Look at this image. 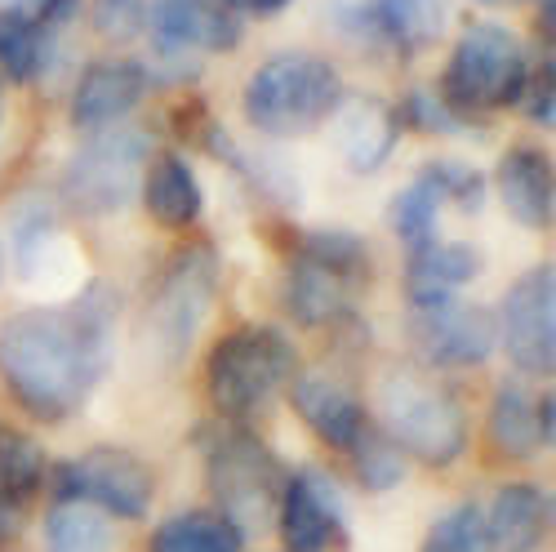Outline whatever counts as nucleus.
<instances>
[{
  "mask_svg": "<svg viewBox=\"0 0 556 552\" xmlns=\"http://www.w3.org/2000/svg\"><path fill=\"white\" fill-rule=\"evenodd\" d=\"M116 294L85 286L63 308H31L0 326V384L40 424H63L112 365Z\"/></svg>",
  "mask_w": 556,
  "mask_h": 552,
  "instance_id": "nucleus-1",
  "label": "nucleus"
},
{
  "mask_svg": "<svg viewBox=\"0 0 556 552\" xmlns=\"http://www.w3.org/2000/svg\"><path fill=\"white\" fill-rule=\"evenodd\" d=\"M343 103V76L330 59L290 50L271 54L245 80V116L258 134L271 138H299L320 129Z\"/></svg>",
  "mask_w": 556,
  "mask_h": 552,
  "instance_id": "nucleus-2",
  "label": "nucleus"
},
{
  "mask_svg": "<svg viewBox=\"0 0 556 552\" xmlns=\"http://www.w3.org/2000/svg\"><path fill=\"white\" fill-rule=\"evenodd\" d=\"M294 379V348L271 326H241L214 343L205 388L223 419H258Z\"/></svg>",
  "mask_w": 556,
  "mask_h": 552,
  "instance_id": "nucleus-3",
  "label": "nucleus"
},
{
  "mask_svg": "<svg viewBox=\"0 0 556 552\" xmlns=\"http://www.w3.org/2000/svg\"><path fill=\"white\" fill-rule=\"evenodd\" d=\"M218 299V254L210 241L182 246L156 272L148 308H143V343L161 365H178L192 352L205 316Z\"/></svg>",
  "mask_w": 556,
  "mask_h": 552,
  "instance_id": "nucleus-4",
  "label": "nucleus"
},
{
  "mask_svg": "<svg viewBox=\"0 0 556 552\" xmlns=\"http://www.w3.org/2000/svg\"><path fill=\"white\" fill-rule=\"evenodd\" d=\"M526 80H530V59L517 32H507L503 23H472L458 36L454 54L445 63L441 103L463 121H472L477 112H498L521 103Z\"/></svg>",
  "mask_w": 556,
  "mask_h": 552,
  "instance_id": "nucleus-5",
  "label": "nucleus"
},
{
  "mask_svg": "<svg viewBox=\"0 0 556 552\" xmlns=\"http://www.w3.org/2000/svg\"><path fill=\"white\" fill-rule=\"evenodd\" d=\"M369 276L365 241L348 233H303L286 272V308L299 326H339Z\"/></svg>",
  "mask_w": 556,
  "mask_h": 552,
  "instance_id": "nucleus-6",
  "label": "nucleus"
},
{
  "mask_svg": "<svg viewBox=\"0 0 556 552\" xmlns=\"http://www.w3.org/2000/svg\"><path fill=\"white\" fill-rule=\"evenodd\" d=\"M379 414L396 450L414 454L428 468H450L463 454V446H468V414H463V405L419 371L383 375Z\"/></svg>",
  "mask_w": 556,
  "mask_h": 552,
  "instance_id": "nucleus-7",
  "label": "nucleus"
},
{
  "mask_svg": "<svg viewBox=\"0 0 556 552\" xmlns=\"http://www.w3.org/2000/svg\"><path fill=\"white\" fill-rule=\"evenodd\" d=\"M205 477L218 499V513L241 535L263 530L276 517L286 477L276 454L250 428H214V437L205 441Z\"/></svg>",
  "mask_w": 556,
  "mask_h": 552,
  "instance_id": "nucleus-8",
  "label": "nucleus"
},
{
  "mask_svg": "<svg viewBox=\"0 0 556 552\" xmlns=\"http://www.w3.org/2000/svg\"><path fill=\"white\" fill-rule=\"evenodd\" d=\"M148 170V138L134 129H108L72 156L63 192L80 214H116L129 205Z\"/></svg>",
  "mask_w": 556,
  "mask_h": 552,
  "instance_id": "nucleus-9",
  "label": "nucleus"
},
{
  "mask_svg": "<svg viewBox=\"0 0 556 552\" xmlns=\"http://www.w3.org/2000/svg\"><path fill=\"white\" fill-rule=\"evenodd\" d=\"M59 499H76L99 509L103 517H121V522H138L152 509V473L138 454L129 450H85L80 459H67L54 477Z\"/></svg>",
  "mask_w": 556,
  "mask_h": 552,
  "instance_id": "nucleus-10",
  "label": "nucleus"
},
{
  "mask_svg": "<svg viewBox=\"0 0 556 552\" xmlns=\"http://www.w3.org/2000/svg\"><path fill=\"white\" fill-rule=\"evenodd\" d=\"M409 343L437 371H472L498 348V321L477 303H424L409 308Z\"/></svg>",
  "mask_w": 556,
  "mask_h": 552,
  "instance_id": "nucleus-11",
  "label": "nucleus"
},
{
  "mask_svg": "<svg viewBox=\"0 0 556 552\" xmlns=\"http://www.w3.org/2000/svg\"><path fill=\"white\" fill-rule=\"evenodd\" d=\"M498 321L503 352L521 375H552L556 365V272L552 263L526 272L521 281L507 290Z\"/></svg>",
  "mask_w": 556,
  "mask_h": 552,
  "instance_id": "nucleus-12",
  "label": "nucleus"
},
{
  "mask_svg": "<svg viewBox=\"0 0 556 552\" xmlns=\"http://www.w3.org/2000/svg\"><path fill=\"white\" fill-rule=\"evenodd\" d=\"M143 27L161 59L227 54L241 40L237 10L218 5V0H152Z\"/></svg>",
  "mask_w": 556,
  "mask_h": 552,
  "instance_id": "nucleus-13",
  "label": "nucleus"
},
{
  "mask_svg": "<svg viewBox=\"0 0 556 552\" xmlns=\"http://www.w3.org/2000/svg\"><path fill=\"white\" fill-rule=\"evenodd\" d=\"M339 23L365 45H383L392 54H419L445 27V0H348Z\"/></svg>",
  "mask_w": 556,
  "mask_h": 552,
  "instance_id": "nucleus-14",
  "label": "nucleus"
},
{
  "mask_svg": "<svg viewBox=\"0 0 556 552\" xmlns=\"http://www.w3.org/2000/svg\"><path fill=\"white\" fill-rule=\"evenodd\" d=\"M276 526H281L286 552H330L343 539V509L334 481L316 468L286 477L281 499H276Z\"/></svg>",
  "mask_w": 556,
  "mask_h": 552,
  "instance_id": "nucleus-15",
  "label": "nucleus"
},
{
  "mask_svg": "<svg viewBox=\"0 0 556 552\" xmlns=\"http://www.w3.org/2000/svg\"><path fill=\"white\" fill-rule=\"evenodd\" d=\"M148 95V72L143 63H129V59H108L85 67V76L76 80V95H72V125L89 129V134H103L116 121H125Z\"/></svg>",
  "mask_w": 556,
  "mask_h": 552,
  "instance_id": "nucleus-16",
  "label": "nucleus"
},
{
  "mask_svg": "<svg viewBox=\"0 0 556 552\" xmlns=\"http://www.w3.org/2000/svg\"><path fill=\"white\" fill-rule=\"evenodd\" d=\"M556 432V405L552 397L534 401L521 384H498L490 401V446L503 459H534L552 446Z\"/></svg>",
  "mask_w": 556,
  "mask_h": 552,
  "instance_id": "nucleus-17",
  "label": "nucleus"
},
{
  "mask_svg": "<svg viewBox=\"0 0 556 552\" xmlns=\"http://www.w3.org/2000/svg\"><path fill=\"white\" fill-rule=\"evenodd\" d=\"M290 401L299 410V419L334 450H348L361 432H365V405L330 375L320 371H307V375H294L290 379Z\"/></svg>",
  "mask_w": 556,
  "mask_h": 552,
  "instance_id": "nucleus-18",
  "label": "nucleus"
},
{
  "mask_svg": "<svg viewBox=\"0 0 556 552\" xmlns=\"http://www.w3.org/2000/svg\"><path fill=\"white\" fill-rule=\"evenodd\" d=\"M477 272H481V254L463 241H428L419 250H409V263H405L409 308L458 299L463 286L477 281Z\"/></svg>",
  "mask_w": 556,
  "mask_h": 552,
  "instance_id": "nucleus-19",
  "label": "nucleus"
},
{
  "mask_svg": "<svg viewBox=\"0 0 556 552\" xmlns=\"http://www.w3.org/2000/svg\"><path fill=\"white\" fill-rule=\"evenodd\" d=\"M552 526V499L530 481L503 486L485 513L490 552H539Z\"/></svg>",
  "mask_w": 556,
  "mask_h": 552,
  "instance_id": "nucleus-20",
  "label": "nucleus"
},
{
  "mask_svg": "<svg viewBox=\"0 0 556 552\" xmlns=\"http://www.w3.org/2000/svg\"><path fill=\"white\" fill-rule=\"evenodd\" d=\"M498 197L503 210L521 227H552V205H556V183H552V161L539 148H513L498 165Z\"/></svg>",
  "mask_w": 556,
  "mask_h": 552,
  "instance_id": "nucleus-21",
  "label": "nucleus"
},
{
  "mask_svg": "<svg viewBox=\"0 0 556 552\" xmlns=\"http://www.w3.org/2000/svg\"><path fill=\"white\" fill-rule=\"evenodd\" d=\"M143 201H148V214L169 227V233H182V227H192L205 210V192L192 174V165L182 161L178 152H161L148 161L143 170Z\"/></svg>",
  "mask_w": 556,
  "mask_h": 552,
  "instance_id": "nucleus-22",
  "label": "nucleus"
},
{
  "mask_svg": "<svg viewBox=\"0 0 556 552\" xmlns=\"http://www.w3.org/2000/svg\"><path fill=\"white\" fill-rule=\"evenodd\" d=\"M334 121H339V148H343L352 170L369 174V170H379L392 156L401 121H396V112L388 103H379V99H352L348 103L343 99Z\"/></svg>",
  "mask_w": 556,
  "mask_h": 552,
  "instance_id": "nucleus-23",
  "label": "nucleus"
},
{
  "mask_svg": "<svg viewBox=\"0 0 556 552\" xmlns=\"http://www.w3.org/2000/svg\"><path fill=\"white\" fill-rule=\"evenodd\" d=\"M45 481V450L36 437L0 424V535H10L18 513Z\"/></svg>",
  "mask_w": 556,
  "mask_h": 552,
  "instance_id": "nucleus-24",
  "label": "nucleus"
},
{
  "mask_svg": "<svg viewBox=\"0 0 556 552\" xmlns=\"http://www.w3.org/2000/svg\"><path fill=\"white\" fill-rule=\"evenodd\" d=\"M241 543L245 535L223 513H210V509L178 513L161 522L152 535V552H241Z\"/></svg>",
  "mask_w": 556,
  "mask_h": 552,
  "instance_id": "nucleus-25",
  "label": "nucleus"
},
{
  "mask_svg": "<svg viewBox=\"0 0 556 552\" xmlns=\"http://www.w3.org/2000/svg\"><path fill=\"white\" fill-rule=\"evenodd\" d=\"M50 36L40 32V23L27 10H0V76L27 85L50 63Z\"/></svg>",
  "mask_w": 556,
  "mask_h": 552,
  "instance_id": "nucleus-26",
  "label": "nucleus"
},
{
  "mask_svg": "<svg viewBox=\"0 0 556 552\" xmlns=\"http://www.w3.org/2000/svg\"><path fill=\"white\" fill-rule=\"evenodd\" d=\"M45 552H112V526L89 503L59 499L45 517Z\"/></svg>",
  "mask_w": 556,
  "mask_h": 552,
  "instance_id": "nucleus-27",
  "label": "nucleus"
},
{
  "mask_svg": "<svg viewBox=\"0 0 556 552\" xmlns=\"http://www.w3.org/2000/svg\"><path fill=\"white\" fill-rule=\"evenodd\" d=\"M348 454H352L356 481H361L369 494H383V490H392V486L405 481V454H401L396 441H392L383 428H375V424H365V432L348 446Z\"/></svg>",
  "mask_w": 556,
  "mask_h": 552,
  "instance_id": "nucleus-28",
  "label": "nucleus"
},
{
  "mask_svg": "<svg viewBox=\"0 0 556 552\" xmlns=\"http://www.w3.org/2000/svg\"><path fill=\"white\" fill-rule=\"evenodd\" d=\"M441 192L432 188V183L419 174L409 183V188L392 201V233L409 246V250H419L428 241H437V218H441Z\"/></svg>",
  "mask_w": 556,
  "mask_h": 552,
  "instance_id": "nucleus-29",
  "label": "nucleus"
},
{
  "mask_svg": "<svg viewBox=\"0 0 556 552\" xmlns=\"http://www.w3.org/2000/svg\"><path fill=\"white\" fill-rule=\"evenodd\" d=\"M419 552H490L485 509L481 503H454L445 517L432 522Z\"/></svg>",
  "mask_w": 556,
  "mask_h": 552,
  "instance_id": "nucleus-30",
  "label": "nucleus"
},
{
  "mask_svg": "<svg viewBox=\"0 0 556 552\" xmlns=\"http://www.w3.org/2000/svg\"><path fill=\"white\" fill-rule=\"evenodd\" d=\"M424 178L441 192V201H454V205H463L468 214H477L481 201H485V178H481L472 165L432 161V165H424Z\"/></svg>",
  "mask_w": 556,
  "mask_h": 552,
  "instance_id": "nucleus-31",
  "label": "nucleus"
},
{
  "mask_svg": "<svg viewBox=\"0 0 556 552\" xmlns=\"http://www.w3.org/2000/svg\"><path fill=\"white\" fill-rule=\"evenodd\" d=\"M148 5L152 0H94V5H89V18H94V32L108 40H134L143 32Z\"/></svg>",
  "mask_w": 556,
  "mask_h": 552,
  "instance_id": "nucleus-32",
  "label": "nucleus"
},
{
  "mask_svg": "<svg viewBox=\"0 0 556 552\" xmlns=\"http://www.w3.org/2000/svg\"><path fill=\"white\" fill-rule=\"evenodd\" d=\"M521 99H526V116L534 125L552 129V121H556V72H552V59L539 63V72L526 80V95Z\"/></svg>",
  "mask_w": 556,
  "mask_h": 552,
  "instance_id": "nucleus-33",
  "label": "nucleus"
},
{
  "mask_svg": "<svg viewBox=\"0 0 556 552\" xmlns=\"http://www.w3.org/2000/svg\"><path fill=\"white\" fill-rule=\"evenodd\" d=\"M401 112L409 116V125L432 129V134H450V129H463V125H468L458 112H450L441 99H428V95H409V99L401 103Z\"/></svg>",
  "mask_w": 556,
  "mask_h": 552,
  "instance_id": "nucleus-34",
  "label": "nucleus"
},
{
  "mask_svg": "<svg viewBox=\"0 0 556 552\" xmlns=\"http://www.w3.org/2000/svg\"><path fill=\"white\" fill-rule=\"evenodd\" d=\"M76 10H80V0H40L31 18L40 23V32L50 36V40H59V32L76 18Z\"/></svg>",
  "mask_w": 556,
  "mask_h": 552,
  "instance_id": "nucleus-35",
  "label": "nucleus"
},
{
  "mask_svg": "<svg viewBox=\"0 0 556 552\" xmlns=\"http://www.w3.org/2000/svg\"><path fill=\"white\" fill-rule=\"evenodd\" d=\"M245 5H250L254 14H281V10L290 5V0H245Z\"/></svg>",
  "mask_w": 556,
  "mask_h": 552,
  "instance_id": "nucleus-36",
  "label": "nucleus"
},
{
  "mask_svg": "<svg viewBox=\"0 0 556 552\" xmlns=\"http://www.w3.org/2000/svg\"><path fill=\"white\" fill-rule=\"evenodd\" d=\"M218 5H227V10H237V5H245V0H218Z\"/></svg>",
  "mask_w": 556,
  "mask_h": 552,
  "instance_id": "nucleus-37",
  "label": "nucleus"
},
{
  "mask_svg": "<svg viewBox=\"0 0 556 552\" xmlns=\"http://www.w3.org/2000/svg\"><path fill=\"white\" fill-rule=\"evenodd\" d=\"M477 5H498V0H477Z\"/></svg>",
  "mask_w": 556,
  "mask_h": 552,
  "instance_id": "nucleus-38",
  "label": "nucleus"
}]
</instances>
